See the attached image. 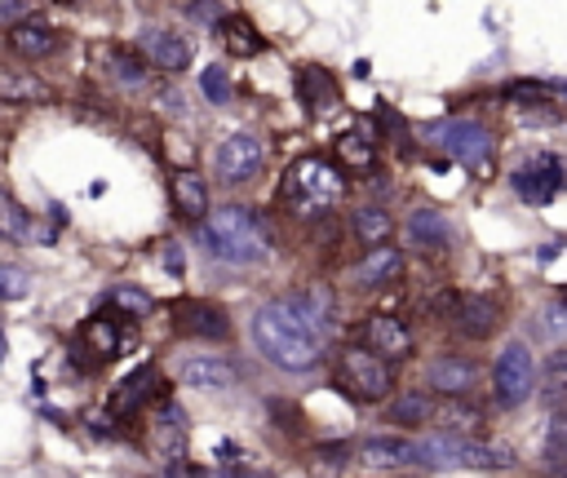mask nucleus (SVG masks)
<instances>
[{"label": "nucleus", "instance_id": "nucleus-6", "mask_svg": "<svg viewBox=\"0 0 567 478\" xmlns=\"http://www.w3.org/2000/svg\"><path fill=\"white\" fill-rule=\"evenodd\" d=\"M412 451H416L421 465H470V469H492V465H501V451H496V447H483V443H474V438H461L456 429L430 434V438L412 443Z\"/></svg>", "mask_w": 567, "mask_h": 478}, {"label": "nucleus", "instance_id": "nucleus-15", "mask_svg": "<svg viewBox=\"0 0 567 478\" xmlns=\"http://www.w3.org/2000/svg\"><path fill=\"white\" fill-rule=\"evenodd\" d=\"M155 389H159V372H155V367H137L133 376H124V381L111 389L106 412H111V416H133V412H142V403H146Z\"/></svg>", "mask_w": 567, "mask_h": 478}, {"label": "nucleus", "instance_id": "nucleus-35", "mask_svg": "<svg viewBox=\"0 0 567 478\" xmlns=\"http://www.w3.org/2000/svg\"><path fill=\"white\" fill-rule=\"evenodd\" d=\"M545 93H558V84H549V89H540V84H514L505 97L514 106H536V102H545Z\"/></svg>", "mask_w": 567, "mask_h": 478}, {"label": "nucleus", "instance_id": "nucleus-13", "mask_svg": "<svg viewBox=\"0 0 567 478\" xmlns=\"http://www.w3.org/2000/svg\"><path fill=\"white\" fill-rule=\"evenodd\" d=\"M403 274V252L385 239V243H368V257L354 261V283L359 288H385Z\"/></svg>", "mask_w": 567, "mask_h": 478}, {"label": "nucleus", "instance_id": "nucleus-33", "mask_svg": "<svg viewBox=\"0 0 567 478\" xmlns=\"http://www.w3.org/2000/svg\"><path fill=\"white\" fill-rule=\"evenodd\" d=\"M27 292H31L27 270H18V266H0V305H4V301H18V297H27Z\"/></svg>", "mask_w": 567, "mask_h": 478}, {"label": "nucleus", "instance_id": "nucleus-9", "mask_svg": "<svg viewBox=\"0 0 567 478\" xmlns=\"http://www.w3.org/2000/svg\"><path fill=\"white\" fill-rule=\"evenodd\" d=\"M261 164H266V146H261V137H252V133H230V137L217 146V155H213L217 177L230 181V186L252 181V177L261 173Z\"/></svg>", "mask_w": 567, "mask_h": 478}, {"label": "nucleus", "instance_id": "nucleus-37", "mask_svg": "<svg viewBox=\"0 0 567 478\" xmlns=\"http://www.w3.org/2000/svg\"><path fill=\"white\" fill-rule=\"evenodd\" d=\"M27 0H0V27H9V22H18V18H27Z\"/></svg>", "mask_w": 567, "mask_h": 478}, {"label": "nucleus", "instance_id": "nucleus-2", "mask_svg": "<svg viewBox=\"0 0 567 478\" xmlns=\"http://www.w3.org/2000/svg\"><path fill=\"white\" fill-rule=\"evenodd\" d=\"M199 243L217 261L252 266L270 252V230L248 204H226V208H213L199 217Z\"/></svg>", "mask_w": 567, "mask_h": 478}, {"label": "nucleus", "instance_id": "nucleus-25", "mask_svg": "<svg viewBox=\"0 0 567 478\" xmlns=\"http://www.w3.org/2000/svg\"><path fill=\"white\" fill-rule=\"evenodd\" d=\"M337 159H341L346 168H354V173H368V168L377 164V146H372L368 128H346V133L337 137Z\"/></svg>", "mask_w": 567, "mask_h": 478}, {"label": "nucleus", "instance_id": "nucleus-12", "mask_svg": "<svg viewBox=\"0 0 567 478\" xmlns=\"http://www.w3.org/2000/svg\"><path fill=\"white\" fill-rule=\"evenodd\" d=\"M137 49L151 58V66L159 71H186L190 66V40H182L177 31H164V27H146Z\"/></svg>", "mask_w": 567, "mask_h": 478}, {"label": "nucleus", "instance_id": "nucleus-16", "mask_svg": "<svg viewBox=\"0 0 567 478\" xmlns=\"http://www.w3.org/2000/svg\"><path fill=\"white\" fill-rule=\"evenodd\" d=\"M297 97H301V106L310 115H328L341 102V89H337V80L323 66H301L297 71Z\"/></svg>", "mask_w": 567, "mask_h": 478}, {"label": "nucleus", "instance_id": "nucleus-20", "mask_svg": "<svg viewBox=\"0 0 567 478\" xmlns=\"http://www.w3.org/2000/svg\"><path fill=\"white\" fill-rule=\"evenodd\" d=\"M425 376H430V385L439 394H470V385L478 381V367L470 358H461V354H443V358L430 363Z\"/></svg>", "mask_w": 567, "mask_h": 478}, {"label": "nucleus", "instance_id": "nucleus-7", "mask_svg": "<svg viewBox=\"0 0 567 478\" xmlns=\"http://www.w3.org/2000/svg\"><path fill=\"white\" fill-rule=\"evenodd\" d=\"M492 389H496V403L501 407H518L532 389H536V358L527 345H505L496 367H492Z\"/></svg>", "mask_w": 567, "mask_h": 478}, {"label": "nucleus", "instance_id": "nucleus-1", "mask_svg": "<svg viewBox=\"0 0 567 478\" xmlns=\"http://www.w3.org/2000/svg\"><path fill=\"white\" fill-rule=\"evenodd\" d=\"M323 332H328V297H319V292H297V297L270 301L252 319L257 350L284 372L315 367L323 354Z\"/></svg>", "mask_w": 567, "mask_h": 478}, {"label": "nucleus", "instance_id": "nucleus-32", "mask_svg": "<svg viewBox=\"0 0 567 478\" xmlns=\"http://www.w3.org/2000/svg\"><path fill=\"white\" fill-rule=\"evenodd\" d=\"M390 416H394V420L416 425V420H425V416H430V403H425V394H403V398H394V403H390Z\"/></svg>", "mask_w": 567, "mask_h": 478}, {"label": "nucleus", "instance_id": "nucleus-31", "mask_svg": "<svg viewBox=\"0 0 567 478\" xmlns=\"http://www.w3.org/2000/svg\"><path fill=\"white\" fill-rule=\"evenodd\" d=\"M199 89H204V97H208V102H217V106H226V102H230V75H226L221 66H208V71L199 75Z\"/></svg>", "mask_w": 567, "mask_h": 478}, {"label": "nucleus", "instance_id": "nucleus-5", "mask_svg": "<svg viewBox=\"0 0 567 478\" xmlns=\"http://www.w3.org/2000/svg\"><path fill=\"white\" fill-rule=\"evenodd\" d=\"M337 385H341L350 398H359V403H377V398H385L390 385H394L390 358L372 354L368 345H350V350H341V358H337Z\"/></svg>", "mask_w": 567, "mask_h": 478}, {"label": "nucleus", "instance_id": "nucleus-21", "mask_svg": "<svg viewBox=\"0 0 567 478\" xmlns=\"http://www.w3.org/2000/svg\"><path fill=\"white\" fill-rule=\"evenodd\" d=\"M9 44L22 58H44V53H53L58 31L49 22H40V18H18V22H9Z\"/></svg>", "mask_w": 567, "mask_h": 478}, {"label": "nucleus", "instance_id": "nucleus-19", "mask_svg": "<svg viewBox=\"0 0 567 478\" xmlns=\"http://www.w3.org/2000/svg\"><path fill=\"white\" fill-rule=\"evenodd\" d=\"M168 195H173V208H177L186 221H199V217L208 212V186H204V177L190 173V168H177V173H173Z\"/></svg>", "mask_w": 567, "mask_h": 478}, {"label": "nucleus", "instance_id": "nucleus-4", "mask_svg": "<svg viewBox=\"0 0 567 478\" xmlns=\"http://www.w3.org/2000/svg\"><path fill=\"white\" fill-rule=\"evenodd\" d=\"M425 142L439 146L447 159L474 168V173H487V168H492V146H496V142H492V133H487L483 124H474V119H434V124H425Z\"/></svg>", "mask_w": 567, "mask_h": 478}, {"label": "nucleus", "instance_id": "nucleus-29", "mask_svg": "<svg viewBox=\"0 0 567 478\" xmlns=\"http://www.w3.org/2000/svg\"><path fill=\"white\" fill-rule=\"evenodd\" d=\"M44 102L49 97V89L35 80V75H27V71H0V102Z\"/></svg>", "mask_w": 567, "mask_h": 478}, {"label": "nucleus", "instance_id": "nucleus-22", "mask_svg": "<svg viewBox=\"0 0 567 478\" xmlns=\"http://www.w3.org/2000/svg\"><path fill=\"white\" fill-rule=\"evenodd\" d=\"M408 239H412L416 248H443V243L452 239L447 217H443L439 208H430V204L412 208V217H408Z\"/></svg>", "mask_w": 567, "mask_h": 478}, {"label": "nucleus", "instance_id": "nucleus-36", "mask_svg": "<svg viewBox=\"0 0 567 478\" xmlns=\"http://www.w3.org/2000/svg\"><path fill=\"white\" fill-rule=\"evenodd\" d=\"M111 62H115V75H120L124 84H142V62H137L133 53L115 49V53H111Z\"/></svg>", "mask_w": 567, "mask_h": 478}, {"label": "nucleus", "instance_id": "nucleus-26", "mask_svg": "<svg viewBox=\"0 0 567 478\" xmlns=\"http://www.w3.org/2000/svg\"><path fill=\"white\" fill-rule=\"evenodd\" d=\"M182 434H186V416L177 403H159L155 412V438H159V456H182Z\"/></svg>", "mask_w": 567, "mask_h": 478}, {"label": "nucleus", "instance_id": "nucleus-30", "mask_svg": "<svg viewBox=\"0 0 567 478\" xmlns=\"http://www.w3.org/2000/svg\"><path fill=\"white\" fill-rule=\"evenodd\" d=\"M106 305H111V310H120V314H128V319H146L155 301H151V292H142V288L115 283V288L106 292Z\"/></svg>", "mask_w": 567, "mask_h": 478}, {"label": "nucleus", "instance_id": "nucleus-38", "mask_svg": "<svg viewBox=\"0 0 567 478\" xmlns=\"http://www.w3.org/2000/svg\"><path fill=\"white\" fill-rule=\"evenodd\" d=\"M164 266H168L173 274H182V248H168V252H164Z\"/></svg>", "mask_w": 567, "mask_h": 478}, {"label": "nucleus", "instance_id": "nucleus-34", "mask_svg": "<svg viewBox=\"0 0 567 478\" xmlns=\"http://www.w3.org/2000/svg\"><path fill=\"white\" fill-rule=\"evenodd\" d=\"M563 451H567V420L563 416H549V438H545L549 465H563Z\"/></svg>", "mask_w": 567, "mask_h": 478}, {"label": "nucleus", "instance_id": "nucleus-27", "mask_svg": "<svg viewBox=\"0 0 567 478\" xmlns=\"http://www.w3.org/2000/svg\"><path fill=\"white\" fill-rule=\"evenodd\" d=\"M350 226H354V239H359V243H385V239H390V230H394L390 212H385V208H377V204L354 208Z\"/></svg>", "mask_w": 567, "mask_h": 478}, {"label": "nucleus", "instance_id": "nucleus-24", "mask_svg": "<svg viewBox=\"0 0 567 478\" xmlns=\"http://www.w3.org/2000/svg\"><path fill=\"white\" fill-rule=\"evenodd\" d=\"M120 328L106 319V314H93V319H84V328H80V350H93V358H111V354H120Z\"/></svg>", "mask_w": 567, "mask_h": 478}, {"label": "nucleus", "instance_id": "nucleus-18", "mask_svg": "<svg viewBox=\"0 0 567 478\" xmlns=\"http://www.w3.org/2000/svg\"><path fill=\"white\" fill-rule=\"evenodd\" d=\"M177 376H182V385H195V389H230L235 385V367L213 354H190L177 367Z\"/></svg>", "mask_w": 567, "mask_h": 478}, {"label": "nucleus", "instance_id": "nucleus-11", "mask_svg": "<svg viewBox=\"0 0 567 478\" xmlns=\"http://www.w3.org/2000/svg\"><path fill=\"white\" fill-rule=\"evenodd\" d=\"M359 336H363V345H368L372 354H381V358H408V354H412V332H408L403 319H394V314H372Z\"/></svg>", "mask_w": 567, "mask_h": 478}, {"label": "nucleus", "instance_id": "nucleus-23", "mask_svg": "<svg viewBox=\"0 0 567 478\" xmlns=\"http://www.w3.org/2000/svg\"><path fill=\"white\" fill-rule=\"evenodd\" d=\"M359 456H363V465H372V469H403V465L416 460V451H412L408 438H368V443L359 447Z\"/></svg>", "mask_w": 567, "mask_h": 478}, {"label": "nucleus", "instance_id": "nucleus-8", "mask_svg": "<svg viewBox=\"0 0 567 478\" xmlns=\"http://www.w3.org/2000/svg\"><path fill=\"white\" fill-rule=\"evenodd\" d=\"M509 181H514V190H518V199H527V204H554L558 199V190H563V159L554 155V150H540V155H532V159H523L514 173H509Z\"/></svg>", "mask_w": 567, "mask_h": 478}, {"label": "nucleus", "instance_id": "nucleus-14", "mask_svg": "<svg viewBox=\"0 0 567 478\" xmlns=\"http://www.w3.org/2000/svg\"><path fill=\"white\" fill-rule=\"evenodd\" d=\"M0 239H9V243H49V230L31 217V208H22L13 199L9 186H0Z\"/></svg>", "mask_w": 567, "mask_h": 478}, {"label": "nucleus", "instance_id": "nucleus-28", "mask_svg": "<svg viewBox=\"0 0 567 478\" xmlns=\"http://www.w3.org/2000/svg\"><path fill=\"white\" fill-rule=\"evenodd\" d=\"M221 40H226V49H230L235 58H252V53H261V35H257V27H252L248 18H239V13L221 18Z\"/></svg>", "mask_w": 567, "mask_h": 478}, {"label": "nucleus", "instance_id": "nucleus-17", "mask_svg": "<svg viewBox=\"0 0 567 478\" xmlns=\"http://www.w3.org/2000/svg\"><path fill=\"white\" fill-rule=\"evenodd\" d=\"M496 323H501V310H496V301H492V297H478V292L456 297V328H461L465 336L483 341V336H492V332H496Z\"/></svg>", "mask_w": 567, "mask_h": 478}, {"label": "nucleus", "instance_id": "nucleus-10", "mask_svg": "<svg viewBox=\"0 0 567 478\" xmlns=\"http://www.w3.org/2000/svg\"><path fill=\"white\" fill-rule=\"evenodd\" d=\"M173 328L182 336H204V341H226L230 336V319L213 301H177L173 305Z\"/></svg>", "mask_w": 567, "mask_h": 478}, {"label": "nucleus", "instance_id": "nucleus-3", "mask_svg": "<svg viewBox=\"0 0 567 478\" xmlns=\"http://www.w3.org/2000/svg\"><path fill=\"white\" fill-rule=\"evenodd\" d=\"M346 195V177L337 173L332 159L323 155H301L284 168V181H279V204L292 212V217H323L328 208H337Z\"/></svg>", "mask_w": 567, "mask_h": 478}]
</instances>
